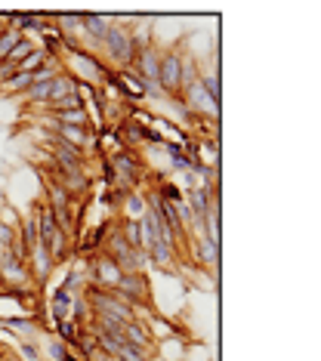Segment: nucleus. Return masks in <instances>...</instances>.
I'll return each instance as SVG.
<instances>
[{
  "instance_id": "9d476101",
  "label": "nucleus",
  "mask_w": 321,
  "mask_h": 361,
  "mask_svg": "<svg viewBox=\"0 0 321 361\" xmlns=\"http://www.w3.org/2000/svg\"><path fill=\"white\" fill-rule=\"evenodd\" d=\"M19 241H22V247H34V244H40V235H38V220H34V213L28 216H19Z\"/></svg>"
},
{
  "instance_id": "39448f33",
  "label": "nucleus",
  "mask_w": 321,
  "mask_h": 361,
  "mask_svg": "<svg viewBox=\"0 0 321 361\" xmlns=\"http://www.w3.org/2000/svg\"><path fill=\"white\" fill-rule=\"evenodd\" d=\"M28 272H31V281H34V287H40V284H47L49 275L56 272V263H53V256H49V250L44 247V244H34V247H28Z\"/></svg>"
},
{
  "instance_id": "ddd939ff",
  "label": "nucleus",
  "mask_w": 321,
  "mask_h": 361,
  "mask_svg": "<svg viewBox=\"0 0 321 361\" xmlns=\"http://www.w3.org/2000/svg\"><path fill=\"white\" fill-rule=\"evenodd\" d=\"M0 361H19V355H13V352H0Z\"/></svg>"
},
{
  "instance_id": "f257e3e1",
  "label": "nucleus",
  "mask_w": 321,
  "mask_h": 361,
  "mask_svg": "<svg viewBox=\"0 0 321 361\" xmlns=\"http://www.w3.org/2000/svg\"><path fill=\"white\" fill-rule=\"evenodd\" d=\"M115 293H118V297L124 300L136 315H146V318H152V315H155L152 281H148L146 272H130V275H124V278L118 281Z\"/></svg>"
},
{
  "instance_id": "7ed1b4c3",
  "label": "nucleus",
  "mask_w": 321,
  "mask_h": 361,
  "mask_svg": "<svg viewBox=\"0 0 321 361\" xmlns=\"http://www.w3.org/2000/svg\"><path fill=\"white\" fill-rule=\"evenodd\" d=\"M182 47H167L161 49V65H158V90H164L170 99H180L182 90Z\"/></svg>"
},
{
  "instance_id": "6e6552de",
  "label": "nucleus",
  "mask_w": 321,
  "mask_h": 361,
  "mask_svg": "<svg viewBox=\"0 0 321 361\" xmlns=\"http://www.w3.org/2000/svg\"><path fill=\"white\" fill-rule=\"evenodd\" d=\"M146 210H148V207H146V198H142V189H136V192H127L124 194L118 216H124V220H139Z\"/></svg>"
},
{
  "instance_id": "1a4fd4ad",
  "label": "nucleus",
  "mask_w": 321,
  "mask_h": 361,
  "mask_svg": "<svg viewBox=\"0 0 321 361\" xmlns=\"http://www.w3.org/2000/svg\"><path fill=\"white\" fill-rule=\"evenodd\" d=\"M34 84L31 75H25V71H16V75H10L6 81H0V96H25V90Z\"/></svg>"
},
{
  "instance_id": "f8f14e48",
  "label": "nucleus",
  "mask_w": 321,
  "mask_h": 361,
  "mask_svg": "<svg viewBox=\"0 0 321 361\" xmlns=\"http://www.w3.org/2000/svg\"><path fill=\"white\" fill-rule=\"evenodd\" d=\"M47 352H49V358H53V361H62V358H65L71 349H68V346L59 340V337H53V340L47 343Z\"/></svg>"
},
{
  "instance_id": "4468645a",
  "label": "nucleus",
  "mask_w": 321,
  "mask_h": 361,
  "mask_svg": "<svg viewBox=\"0 0 321 361\" xmlns=\"http://www.w3.org/2000/svg\"><path fill=\"white\" fill-rule=\"evenodd\" d=\"M0 352H3V346H0Z\"/></svg>"
},
{
  "instance_id": "9b49d317",
  "label": "nucleus",
  "mask_w": 321,
  "mask_h": 361,
  "mask_svg": "<svg viewBox=\"0 0 321 361\" xmlns=\"http://www.w3.org/2000/svg\"><path fill=\"white\" fill-rule=\"evenodd\" d=\"M22 40H25V34L19 31V28H3V31H0V62H3Z\"/></svg>"
},
{
  "instance_id": "20e7f679",
  "label": "nucleus",
  "mask_w": 321,
  "mask_h": 361,
  "mask_svg": "<svg viewBox=\"0 0 321 361\" xmlns=\"http://www.w3.org/2000/svg\"><path fill=\"white\" fill-rule=\"evenodd\" d=\"M158 65H161V47L152 40V43L136 47V53H133V59L124 71H130L133 77H139L148 90H158Z\"/></svg>"
},
{
  "instance_id": "f03ea898",
  "label": "nucleus",
  "mask_w": 321,
  "mask_h": 361,
  "mask_svg": "<svg viewBox=\"0 0 321 361\" xmlns=\"http://www.w3.org/2000/svg\"><path fill=\"white\" fill-rule=\"evenodd\" d=\"M99 47H102L105 59H109L111 65H115L118 71H124L127 65H130L133 53H136V43H133V28L127 25V22L115 19V25H111V31L105 34Z\"/></svg>"
},
{
  "instance_id": "0eeeda50",
  "label": "nucleus",
  "mask_w": 321,
  "mask_h": 361,
  "mask_svg": "<svg viewBox=\"0 0 321 361\" xmlns=\"http://www.w3.org/2000/svg\"><path fill=\"white\" fill-rule=\"evenodd\" d=\"M75 297L77 293H71L65 291V287H56V293H53V300H49V315H53V321H65L68 315H71V306H75Z\"/></svg>"
},
{
  "instance_id": "423d86ee",
  "label": "nucleus",
  "mask_w": 321,
  "mask_h": 361,
  "mask_svg": "<svg viewBox=\"0 0 321 361\" xmlns=\"http://www.w3.org/2000/svg\"><path fill=\"white\" fill-rule=\"evenodd\" d=\"M111 25H115V19L111 16H99V13H81V31L87 34V38L96 43H102V38L111 31Z\"/></svg>"
}]
</instances>
